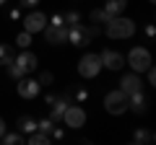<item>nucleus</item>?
<instances>
[{"mask_svg": "<svg viewBox=\"0 0 156 145\" xmlns=\"http://www.w3.org/2000/svg\"><path fill=\"white\" fill-rule=\"evenodd\" d=\"M99 36V23H76V26H68V42L76 47H89L91 39Z\"/></svg>", "mask_w": 156, "mask_h": 145, "instance_id": "nucleus-1", "label": "nucleus"}, {"mask_svg": "<svg viewBox=\"0 0 156 145\" xmlns=\"http://www.w3.org/2000/svg\"><path fill=\"white\" fill-rule=\"evenodd\" d=\"M107 36L109 39H130L135 34V21L133 18H125V16H112L107 21Z\"/></svg>", "mask_w": 156, "mask_h": 145, "instance_id": "nucleus-2", "label": "nucleus"}, {"mask_svg": "<svg viewBox=\"0 0 156 145\" xmlns=\"http://www.w3.org/2000/svg\"><path fill=\"white\" fill-rule=\"evenodd\" d=\"M104 109L109 114H125L128 112V93L122 88H115L104 96Z\"/></svg>", "mask_w": 156, "mask_h": 145, "instance_id": "nucleus-3", "label": "nucleus"}, {"mask_svg": "<svg viewBox=\"0 0 156 145\" xmlns=\"http://www.w3.org/2000/svg\"><path fill=\"white\" fill-rule=\"evenodd\" d=\"M99 70H101V60H99V55H94V52H86L81 60H78V75L81 78H96L99 75Z\"/></svg>", "mask_w": 156, "mask_h": 145, "instance_id": "nucleus-4", "label": "nucleus"}, {"mask_svg": "<svg viewBox=\"0 0 156 145\" xmlns=\"http://www.w3.org/2000/svg\"><path fill=\"white\" fill-rule=\"evenodd\" d=\"M62 122H65L68 130H81V127L86 124V112H83V106L68 104V109L62 112Z\"/></svg>", "mask_w": 156, "mask_h": 145, "instance_id": "nucleus-5", "label": "nucleus"}, {"mask_svg": "<svg viewBox=\"0 0 156 145\" xmlns=\"http://www.w3.org/2000/svg\"><path fill=\"white\" fill-rule=\"evenodd\" d=\"M128 65L133 67V72H143L146 67H151V52L146 47H133L128 52Z\"/></svg>", "mask_w": 156, "mask_h": 145, "instance_id": "nucleus-6", "label": "nucleus"}, {"mask_svg": "<svg viewBox=\"0 0 156 145\" xmlns=\"http://www.w3.org/2000/svg\"><path fill=\"white\" fill-rule=\"evenodd\" d=\"M50 23V18L44 16L42 11H31L26 18H23V31H29V34H39L42 29Z\"/></svg>", "mask_w": 156, "mask_h": 145, "instance_id": "nucleus-7", "label": "nucleus"}, {"mask_svg": "<svg viewBox=\"0 0 156 145\" xmlns=\"http://www.w3.org/2000/svg\"><path fill=\"white\" fill-rule=\"evenodd\" d=\"M42 31H44V42L52 44V47L68 42V26H65V23H62V26H52V23H47Z\"/></svg>", "mask_w": 156, "mask_h": 145, "instance_id": "nucleus-8", "label": "nucleus"}, {"mask_svg": "<svg viewBox=\"0 0 156 145\" xmlns=\"http://www.w3.org/2000/svg\"><path fill=\"white\" fill-rule=\"evenodd\" d=\"M16 91H18L21 99H37L39 91H42V86H39V80H34V78H18Z\"/></svg>", "mask_w": 156, "mask_h": 145, "instance_id": "nucleus-9", "label": "nucleus"}, {"mask_svg": "<svg viewBox=\"0 0 156 145\" xmlns=\"http://www.w3.org/2000/svg\"><path fill=\"white\" fill-rule=\"evenodd\" d=\"M99 60H101V67H107V70H120L125 65V57L115 49H101Z\"/></svg>", "mask_w": 156, "mask_h": 145, "instance_id": "nucleus-10", "label": "nucleus"}, {"mask_svg": "<svg viewBox=\"0 0 156 145\" xmlns=\"http://www.w3.org/2000/svg\"><path fill=\"white\" fill-rule=\"evenodd\" d=\"M68 104H70V91H65L62 96H57V99L50 104L52 106V109H50V119H52V122H60V119H62V112L68 109Z\"/></svg>", "mask_w": 156, "mask_h": 145, "instance_id": "nucleus-11", "label": "nucleus"}, {"mask_svg": "<svg viewBox=\"0 0 156 145\" xmlns=\"http://www.w3.org/2000/svg\"><path fill=\"white\" fill-rule=\"evenodd\" d=\"M140 86H143V80H140V72H128V75H122V78H120V88H122L125 93L140 91Z\"/></svg>", "mask_w": 156, "mask_h": 145, "instance_id": "nucleus-12", "label": "nucleus"}, {"mask_svg": "<svg viewBox=\"0 0 156 145\" xmlns=\"http://www.w3.org/2000/svg\"><path fill=\"white\" fill-rule=\"evenodd\" d=\"M128 109L135 114H146V96L140 93V91H133V93H128Z\"/></svg>", "mask_w": 156, "mask_h": 145, "instance_id": "nucleus-13", "label": "nucleus"}, {"mask_svg": "<svg viewBox=\"0 0 156 145\" xmlns=\"http://www.w3.org/2000/svg\"><path fill=\"white\" fill-rule=\"evenodd\" d=\"M16 62H18L26 72H34V70L39 67V60H37V55H34V52H23V55H18Z\"/></svg>", "mask_w": 156, "mask_h": 145, "instance_id": "nucleus-14", "label": "nucleus"}, {"mask_svg": "<svg viewBox=\"0 0 156 145\" xmlns=\"http://www.w3.org/2000/svg\"><path fill=\"white\" fill-rule=\"evenodd\" d=\"M128 8V0H107V5H104V11L109 13V16H120V13Z\"/></svg>", "mask_w": 156, "mask_h": 145, "instance_id": "nucleus-15", "label": "nucleus"}, {"mask_svg": "<svg viewBox=\"0 0 156 145\" xmlns=\"http://www.w3.org/2000/svg\"><path fill=\"white\" fill-rule=\"evenodd\" d=\"M50 140H52V137H50L47 132H39V130H34V132H29L26 143H29V145H47Z\"/></svg>", "mask_w": 156, "mask_h": 145, "instance_id": "nucleus-16", "label": "nucleus"}, {"mask_svg": "<svg viewBox=\"0 0 156 145\" xmlns=\"http://www.w3.org/2000/svg\"><path fill=\"white\" fill-rule=\"evenodd\" d=\"M16 60V52L11 44H0V65H8V62Z\"/></svg>", "mask_w": 156, "mask_h": 145, "instance_id": "nucleus-17", "label": "nucleus"}, {"mask_svg": "<svg viewBox=\"0 0 156 145\" xmlns=\"http://www.w3.org/2000/svg\"><path fill=\"white\" fill-rule=\"evenodd\" d=\"M0 143H5V145H18V143H26V137H23L21 132H5L3 137H0Z\"/></svg>", "mask_w": 156, "mask_h": 145, "instance_id": "nucleus-18", "label": "nucleus"}, {"mask_svg": "<svg viewBox=\"0 0 156 145\" xmlns=\"http://www.w3.org/2000/svg\"><path fill=\"white\" fill-rule=\"evenodd\" d=\"M18 130H21V132H34V130H37V119L34 117H21L18 119Z\"/></svg>", "mask_w": 156, "mask_h": 145, "instance_id": "nucleus-19", "label": "nucleus"}, {"mask_svg": "<svg viewBox=\"0 0 156 145\" xmlns=\"http://www.w3.org/2000/svg\"><path fill=\"white\" fill-rule=\"evenodd\" d=\"M109 18L112 16L104 11V8H94V11H91V23H107Z\"/></svg>", "mask_w": 156, "mask_h": 145, "instance_id": "nucleus-20", "label": "nucleus"}, {"mask_svg": "<svg viewBox=\"0 0 156 145\" xmlns=\"http://www.w3.org/2000/svg\"><path fill=\"white\" fill-rule=\"evenodd\" d=\"M8 75H11V78H23V75H26V70H23V67L21 65H18V62L16 60H13V62H8Z\"/></svg>", "mask_w": 156, "mask_h": 145, "instance_id": "nucleus-21", "label": "nucleus"}, {"mask_svg": "<svg viewBox=\"0 0 156 145\" xmlns=\"http://www.w3.org/2000/svg\"><path fill=\"white\" fill-rule=\"evenodd\" d=\"M62 21H65V26H76V23H81V13L78 11H65L62 13Z\"/></svg>", "mask_w": 156, "mask_h": 145, "instance_id": "nucleus-22", "label": "nucleus"}, {"mask_svg": "<svg viewBox=\"0 0 156 145\" xmlns=\"http://www.w3.org/2000/svg\"><path fill=\"white\" fill-rule=\"evenodd\" d=\"M135 143H154V132L151 130H138V132L133 135Z\"/></svg>", "mask_w": 156, "mask_h": 145, "instance_id": "nucleus-23", "label": "nucleus"}, {"mask_svg": "<svg viewBox=\"0 0 156 145\" xmlns=\"http://www.w3.org/2000/svg\"><path fill=\"white\" fill-rule=\"evenodd\" d=\"M37 130H39V132H47V135H50L52 130H55V122H52L50 117H47V119H39V122H37Z\"/></svg>", "mask_w": 156, "mask_h": 145, "instance_id": "nucleus-24", "label": "nucleus"}, {"mask_svg": "<svg viewBox=\"0 0 156 145\" xmlns=\"http://www.w3.org/2000/svg\"><path fill=\"white\" fill-rule=\"evenodd\" d=\"M31 36H34V34H29V31H21V34L16 36V44L21 47V49H26V47L31 44Z\"/></svg>", "mask_w": 156, "mask_h": 145, "instance_id": "nucleus-25", "label": "nucleus"}, {"mask_svg": "<svg viewBox=\"0 0 156 145\" xmlns=\"http://www.w3.org/2000/svg\"><path fill=\"white\" fill-rule=\"evenodd\" d=\"M73 99H76V104H86V101H89V91L86 88H76L73 91Z\"/></svg>", "mask_w": 156, "mask_h": 145, "instance_id": "nucleus-26", "label": "nucleus"}, {"mask_svg": "<svg viewBox=\"0 0 156 145\" xmlns=\"http://www.w3.org/2000/svg\"><path fill=\"white\" fill-rule=\"evenodd\" d=\"M146 75H148V86H156V72H154V65H151V67H146Z\"/></svg>", "mask_w": 156, "mask_h": 145, "instance_id": "nucleus-27", "label": "nucleus"}, {"mask_svg": "<svg viewBox=\"0 0 156 145\" xmlns=\"http://www.w3.org/2000/svg\"><path fill=\"white\" fill-rule=\"evenodd\" d=\"M52 83V72H42L39 75V86H50Z\"/></svg>", "mask_w": 156, "mask_h": 145, "instance_id": "nucleus-28", "label": "nucleus"}, {"mask_svg": "<svg viewBox=\"0 0 156 145\" xmlns=\"http://www.w3.org/2000/svg\"><path fill=\"white\" fill-rule=\"evenodd\" d=\"M50 137H52V140H62V137H65V130H52Z\"/></svg>", "mask_w": 156, "mask_h": 145, "instance_id": "nucleus-29", "label": "nucleus"}, {"mask_svg": "<svg viewBox=\"0 0 156 145\" xmlns=\"http://www.w3.org/2000/svg\"><path fill=\"white\" fill-rule=\"evenodd\" d=\"M52 26H62V23H65V21H62V16H60V13H57V16H52Z\"/></svg>", "mask_w": 156, "mask_h": 145, "instance_id": "nucleus-30", "label": "nucleus"}, {"mask_svg": "<svg viewBox=\"0 0 156 145\" xmlns=\"http://www.w3.org/2000/svg\"><path fill=\"white\" fill-rule=\"evenodd\" d=\"M18 3H21L23 8H34V5H37V3H39V0H18Z\"/></svg>", "mask_w": 156, "mask_h": 145, "instance_id": "nucleus-31", "label": "nucleus"}, {"mask_svg": "<svg viewBox=\"0 0 156 145\" xmlns=\"http://www.w3.org/2000/svg\"><path fill=\"white\" fill-rule=\"evenodd\" d=\"M154 34H156V29L148 23V26H146V36H148V39H154Z\"/></svg>", "mask_w": 156, "mask_h": 145, "instance_id": "nucleus-32", "label": "nucleus"}, {"mask_svg": "<svg viewBox=\"0 0 156 145\" xmlns=\"http://www.w3.org/2000/svg\"><path fill=\"white\" fill-rule=\"evenodd\" d=\"M11 18H13V21H18V18H21V11H18V8H13V11H11Z\"/></svg>", "mask_w": 156, "mask_h": 145, "instance_id": "nucleus-33", "label": "nucleus"}, {"mask_svg": "<svg viewBox=\"0 0 156 145\" xmlns=\"http://www.w3.org/2000/svg\"><path fill=\"white\" fill-rule=\"evenodd\" d=\"M5 135V122H3V117H0V137Z\"/></svg>", "mask_w": 156, "mask_h": 145, "instance_id": "nucleus-34", "label": "nucleus"}, {"mask_svg": "<svg viewBox=\"0 0 156 145\" xmlns=\"http://www.w3.org/2000/svg\"><path fill=\"white\" fill-rule=\"evenodd\" d=\"M5 3H8V0H0V5H5Z\"/></svg>", "mask_w": 156, "mask_h": 145, "instance_id": "nucleus-35", "label": "nucleus"}, {"mask_svg": "<svg viewBox=\"0 0 156 145\" xmlns=\"http://www.w3.org/2000/svg\"><path fill=\"white\" fill-rule=\"evenodd\" d=\"M148 3H156V0H148Z\"/></svg>", "mask_w": 156, "mask_h": 145, "instance_id": "nucleus-36", "label": "nucleus"}]
</instances>
